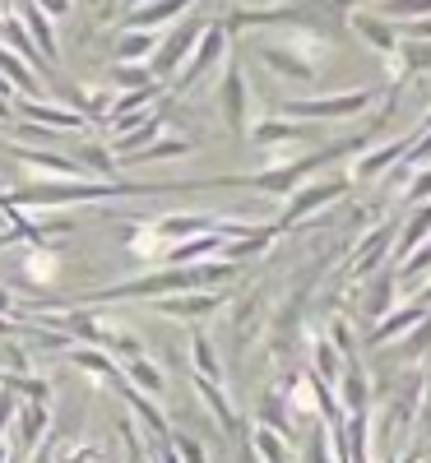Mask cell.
Here are the masks:
<instances>
[{
  "mask_svg": "<svg viewBox=\"0 0 431 463\" xmlns=\"http://www.w3.org/2000/svg\"><path fill=\"white\" fill-rule=\"evenodd\" d=\"M431 195V172H422L417 181H413V200H426Z\"/></svg>",
  "mask_w": 431,
  "mask_h": 463,
  "instance_id": "obj_21",
  "label": "cell"
},
{
  "mask_svg": "<svg viewBox=\"0 0 431 463\" xmlns=\"http://www.w3.org/2000/svg\"><path fill=\"white\" fill-rule=\"evenodd\" d=\"M148 52H158V33H121V43H116V65H135Z\"/></svg>",
  "mask_w": 431,
  "mask_h": 463,
  "instance_id": "obj_12",
  "label": "cell"
},
{
  "mask_svg": "<svg viewBox=\"0 0 431 463\" xmlns=\"http://www.w3.org/2000/svg\"><path fill=\"white\" fill-rule=\"evenodd\" d=\"M33 5L43 10V14H56V19H65V14H70V0H33Z\"/></svg>",
  "mask_w": 431,
  "mask_h": 463,
  "instance_id": "obj_20",
  "label": "cell"
},
{
  "mask_svg": "<svg viewBox=\"0 0 431 463\" xmlns=\"http://www.w3.org/2000/svg\"><path fill=\"white\" fill-rule=\"evenodd\" d=\"M24 19H28V37H33V47H43V52H47V61H56L61 52H56V33H52L47 14L37 10L33 0H24Z\"/></svg>",
  "mask_w": 431,
  "mask_h": 463,
  "instance_id": "obj_11",
  "label": "cell"
},
{
  "mask_svg": "<svg viewBox=\"0 0 431 463\" xmlns=\"http://www.w3.org/2000/svg\"><path fill=\"white\" fill-rule=\"evenodd\" d=\"M376 102V89H352V93H339V98H297V102H283V116L292 121H343V116H358Z\"/></svg>",
  "mask_w": 431,
  "mask_h": 463,
  "instance_id": "obj_1",
  "label": "cell"
},
{
  "mask_svg": "<svg viewBox=\"0 0 431 463\" xmlns=\"http://www.w3.org/2000/svg\"><path fill=\"white\" fill-rule=\"evenodd\" d=\"M404 65H408V70H431V43H413V47L404 52Z\"/></svg>",
  "mask_w": 431,
  "mask_h": 463,
  "instance_id": "obj_19",
  "label": "cell"
},
{
  "mask_svg": "<svg viewBox=\"0 0 431 463\" xmlns=\"http://www.w3.org/2000/svg\"><path fill=\"white\" fill-rule=\"evenodd\" d=\"M111 80L121 84V89H148V84H153L144 65H116V70H111Z\"/></svg>",
  "mask_w": 431,
  "mask_h": 463,
  "instance_id": "obj_18",
  "label": "cell"
},
{
  "mask_svg": "<svg viewBox=\"0 0 431 463\" xmlns=\"http://www.w3.org/2000/svg\"><path fill=\"white\" fill-rule=\"evenodd\" d=\"M223 43H227V33H223L218 24H205V43H200V52H195V56L181 65V74L172 80V93H186L195 80H205L209 65H218V61H223Z\"/></svg>",
  "mask_w": 431,
  "mask_h": 463,
  "instance_id": "obj_3",
  "label": "cell"
},
{
  "mask_svg": "<svg viewBox=\"0 0 431 463\" xmlns=\"http://www.w3.org/2000/svg\"><path fill=\"white\" fill-rule=\"evenodd\" d=\"M352 28H358L380 56H395V52H399V37H395V28H389L385 19H376V14H352Z\"/></svg>",
  "mask_w": 431,
  "mask_h": 463,
  "instance_id": "obj_9",
  "label": "cell"
},
{
  "mask_svg": "<svg viewBox=\"0 0 431 463\" xmlns=\"http://www.w3.org/2000/svg\"><path fill=\"white\" fill-rule=\"evenodd\" d=\"M223 121H227L232 135L246 130V80H242V70H227V80H223Z\"/></svg>",
  "mask_w": 431,
  "mask_h": 463,
  "instance_id": "obj_7",
  "label": "cell"
},
{
  "mask_svg": "<svg viewBox=\"0 0 431 463\" xmlns=\"http://www.w3.org/2000/svg\"><path fill=\"white\" fill-rule=\"evenodd\" d=\"M0 37H5V43H14V47L24 52V61H28V70H33V65H43V56H37V52H33V37H28V33H24V28L14 24V19H5V24H0Z\"/></svg>",
  "mask_w": 431,
  "mask_h": 463,
  "instance_id": "obj_17",
  "label": "cell"
},
{
  "mask_svg": "<svg viewBox=\"0 0 431 463\" xmlns=\"http://www.w3.org/2000/svg\"><path fill=\"white\" fill-rule=\"evenodd\" d=\"M200 33H205V19H186V24L168 37V43L158 47V56L144 65V70H148V80H153V84H158V80L172 84L177 74H181V65L190 61V47H195V37H200Z\"/></svg>",
  "mask_w": 431,
  "mask_h": 463,
  "instance_id": "obj_2",
  "label": "cell"
},
{
  "mask_svg": "<svg viewBox=\"0 0 431 463\" xmlns=\"http://www.w3.org/2000/svg\"><path fill=\"white\" fill-rule=\"evenodd\" d=\"M0 80H5L10 89H19V93H37V74L5 47H0Z\"/></svg>",
  "mask_w": 431,
  "mask_h": 463,
  "instance_id": "obj_13",
  "label": "cell"
},
{
  "mask_svg": "<svg viewBox=\"0 0 431 463\" xmlns=\"http://www.w3.org/2000/svg\"><path fill=\"white\" fill-rule=\"evenodd\" d=\"M116 10V0H102V14H111Z\"/></svg>",
  "mask_w": 431,
  "mask_h": 463,
  "instance_id": "obj_22",
  "label": "cell"
},
{
  "mask_svg": "<svg viewBox=\"0 0 431 463\" xmlns=\"http://www.w3.org/2000/svg\"><path fill=\"white\" fill-rule=\"evenodd\" d=\"M251 139L255 144H306V130L302 126H288V121H264V126H255Z\"/></svg>",
  "mask_w": 431,
  "mask_h": 463,
  "instance_id": "obj_15",
  "label": "cell"
},
{
  "mask_svg": "<svg viewBox=\"0 0 431 463\" xmlns=\"http://www.w3.org/2000/svg\"><path fill=\"white\" fill-rule=\"evenodd\" d=\"M190 0H139V5L121 19L126 33H153V24H168L172 14H181Z\"/></svg>",
  "mask_w": 431,
  "mask_h": 463,
  "instance_id": "obj_5",
  "label": "cell"
},
{
  "mask_svg": "<svg viewBox=\"0 0 431 463\" xmlns=\"http://www.w3.org/2000/svg\"><path fill=\"white\" fill-rule=\"evenodd\" d=\"M385 24L395 19V24H408L413 14H431V0H380V10H376Z\"/></svg>",
  "mask_w": 431,
  "mask_h": 463,
  "instance_id": "obj_16",
  "label": "cell"
},
{
  "mask_svg": "<svg viewBox=\"0 0 431 463\" xmlns=\"http://www.w3.org/2000/svg\"><path fill=\"white\" fill-rule=\"evenodd\" d=\"M413 148V139H395V144H389V148H376V153H362V163L358 167H352V176H358V181H367V176H376V172H385L389 163H395V158H404V153Z\"/></svg>",
  "mask_w": 431,
  "mask_h": 463,
  "instance_id": "obj_10",
  "label": "cell"
},
{
  "mask_svg": "<svg viewBox=\"0 0 431 463\" xmlns=\"http://www.w3.org/2000/svg\"><path fill=\"white\" fill-rule=\"evenodd\" d=\"M28 126H43V130H80L89 126L74 107H52V102H10Z\"/></svg>",
  "mask_w": 431,
  "mask_h": 463,
  "instance_id": "obj_4",
  "label": "cell"
},
{
  "mask_svg": "<svg viewBox=\"0 0 431 463\" xmlns=\"http://www.w3.org/2000/svg\"><path fill=\"white\" fill-rule=\"evenodd\" d=\"M190 148H195L190 139H158V144H148V148H135V153H130V163H121V167H139V163L177 158V153H190Z\"/></svg>",
  "mask_w": 431,
  "mask_h": 463,
  "instance_id": "obj_14",
  "label": "cell"
},
{
  "mask_svg": "<svg viewBox=\"0 0 431 463\" xmlns=\"http://www.w3.org/2000/svg\"><path fill=\"white\" fill-rule=\"evenodd\" d=\"M348 190V181H325V185H302V190H292V204H288V213H283V222H297L302 213H311V209H321V204H330L334 195H343Z\"/></svg>",
  "mask_w": 431,
  "mask_h": 463,
  "instance_id": "obj_6",
  "label": "cell"
},
{
  "mask_svg": "<svg viewBox=\"0 0 431 463\" xmlns=\"http://www.w3.org/2000/svg\"><path fill=\"white\" fill-rule=\"evenodd\" d=\"M260 52V61L264 65H273V70H279V74H288V80H297V84H311V80H316V65H311L306 56H288V47H255Z\"/></svg>",
  "mask_w": 431,
  "mask_h": 463,
  "instance_id": "obj_8",
  "label": "cell"
},
{
  "mask_svg": "<svg viewBox=\"0 0 431 463\" xmlns=\"http://www.w3.org/2000/svg\"><path fill=\"white\" fill-rule=\"evenodd\" d=\"M0 222H5V213H0Z\"/></svg>",
  "mask_w": 431,
  "mask_h": 463,
  "instance_id": "obj_23",
  "label": "cell"
}]
</instances>
